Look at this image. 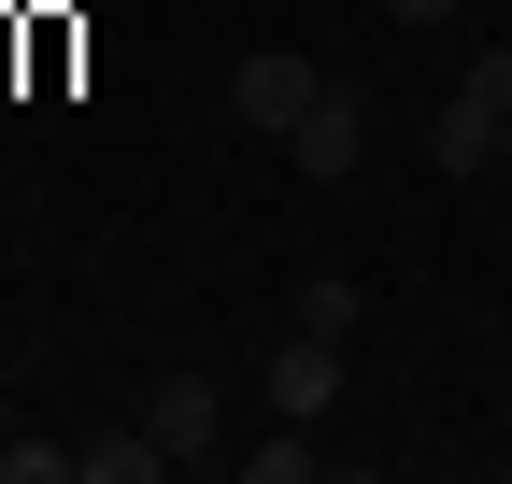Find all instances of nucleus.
<instances>
[{
	"label": "nucleus",
	"instance_id": "2",
	"mask_svg": "<svg viewBox=\"0 0 512 484\" xmlns=\"http://www.w3.org/2000/svg\"><path fill=\"white\" fill-rule=\"evenodd\" d=\"M285 157L313 171V186H356V171H370V100L328 72V86H313V114H299V129H285Z\"/></svg>",
	"mask_w": 512,
	"mask_h": 484
},
{
	"label": "nucleus",
	"instance_id": "4",
	"mask_svg": "<svg viewBox=\"0 0 512 484\" xmlns=\"http://www.w3.org/2000/svg\"><path fill=\"white\" fill-rule=\"evenodd\" d=\"M143 428L171 442V470H214V442H228V399H214V371H157V385H143Z\"/></svg>",
	"mask_w": 512,
	"mask_h": 484
},
{
	"label": "nucleus",
	"instance_id": "7",
	"mask_svg": "<svg viewBox=\"0 0 512 484\" xmlns=\"http://www.w3.org/2000/svg\"><path fill=\"white\" fill-rule=\"evenodd\" d=\"M299 328L342 342V328H356V271H313V285H299Z\"/></svg>",
	"mask_w": 512,
	"mask_h": 484
},
{
	"label": "nucleus",
	"instance_id": "5",
	"mask_svg": "<svg viewBox=\"0 0 512 484\" xmlns=\"http://www.w3.org/2000/svg\"><path fill=\"white\" fill-rule=\"evenodd\" d=\"M271 413H299V428L342 413V342H328V328H299V342L271 356Z\"/></svg>",
	"mask_w": 512,
	"mask_h": 484
},
{
	"label": "nucleus",
	"instance_id": "6",
	"mask_svg": "<svg viewBox=\"0 0 512 484\" xmlns=\"http://www.w3.org/2000/svg\"><path fill=\"white\" fill-rule=\"evenodd\" d=\"M157 470H171L157 428H100V442H72V484H157Z\"/></svg>",
	"mask_w": 512,
	"mask_h": 484
},
{
	"label": "nucleus",
	"instance_id": "3",
	"mask_svg": "<svg viewBox=\"0 0 512 484\" xmlns=\"http://www.w3.org/2000/svg\"><path fill=\"white\" fill-rule=\"evenodd\" d=\"M313 86H328V72H313V57H285V43H256L242 72H228V114H242L256 143H285L299 114H313Z\"/></svg>",
	"mask_w": 512,
	"mask_h": 484
},
{
	"label": "nucleus",
	"instance_id": "11",
	"mask_svg": "<svg viewBox=\"0 0 512 484\" xmlns=\"http://www.w3.org/2000/svg\"><path fill=\"white\" fill-rule=\"evenodd\" d=\"M498 171H512V129H498Z\"/></svg>",
	"mask_w": 512,
	"mask_h": 484
},
{
	"label": "nucleus",
	"instance_id": "8",
	"mask_svg": "<svg viewBox=\"0 0 512 484\" xmlns=\"http://www.w3.org/2000/svg\"><path fill=\"white\" fill-rule=\"evenodd\" d=\"M0 484H72V442H0Z\"/></svg>",
	"mask_w": 512,
	"mask_h": 484
},
{
	"label": "nucleus",
	"instance_id": "10",
	"mask_svg": "<svg viewBox=\"0 0 512 484\" xmlns=\"http://www.w3.org/2000/svg\"><path fill=\"white\" fill-rule=\"evenodd\" d=\"M384 15H399V29H456L470 0H384Z\"/></svg>",
	"mask_w": 512,
	"mask_h": 484
},
{
	"label": "nucleus",
	"instance_id": "1",
	"mask_svg": "<svg viewBox=\"0 0 512 484\" xmlns=\"http://www.w3.org/2000/svg\"><path fill=\"white\" fill-rule=\"evenodd\" d=\"M498 129H512V43H484L470 72H456V100L427 114V171H456V186L498 171Z\"/></svg>",
	"mask_w": 512,
	"mask_h": 484
},
{
	"label": "nucleus",
	"instance_id": "9",
	"mask_svg": "<svg viewBox=\"0 0 512 484\" xmlns=\"http://www.w3.org/2000/svg\"><path fill=\"white\" fill-rule=\"evenodd\" d=\"M242 470H256V484H299V470H313V428H299V413H285V442H256Z\"/></svg>",
	"mask_w": 512,
	"mask_h": 484
}]
</instances>
